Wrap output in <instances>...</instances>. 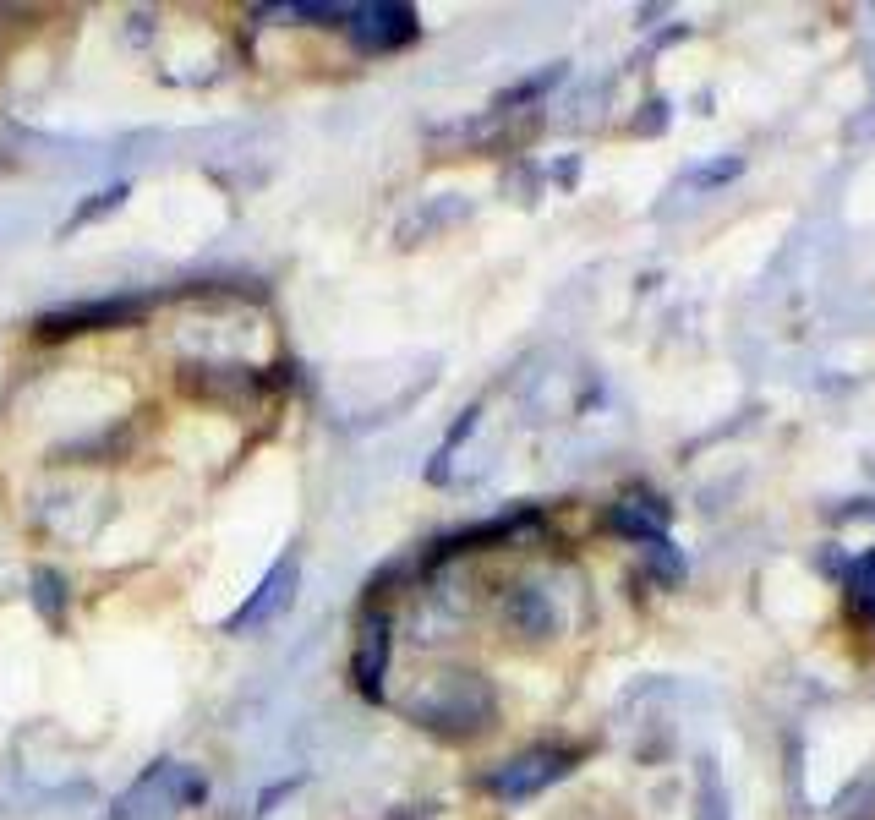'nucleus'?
Segmentation results:
<instances>
[{
	"instance_id": "f257e3e1",
	"label": "nucleus",
	"mask_w": 875,
	"mask_h": 820,
	"mask_svg": "<svg viewBox=\"0 0 875 820\" xmlns=\"http://www.w3.org/2000/svg\"><path fill=\"white\" fill-rule=\"evenodd\" d=\"M197 799H208V782L197 777L192 766L165 760V766H148L143 777L132 782V793L115 804V820H165V815L186 810V804H197Z\"/></svg>"
},
{
	"instance_id": "f03ea898",
	"label": "nucleus",
	"mask_w": 875,
	"mask_h": 820,
	"mask_svg": "<svg viewBox=\"0 0 875 820\" xmlns=\"http://www.w3.org/2000/svg\"><path fill=\"white\" fill-rule=\"evenodd\" d=\"M569 766H575V749H525V755H515L509 766H498L487 777V788L515 804V799H531V793L553 788L558 777H569Z\"/></svg>"
},
{
	"instance_id": "7ed1b4c3",
	"label": "nucleus",
	"mask_w": 875,
	"mask_h": 820,
	"mask_svg": "<svg viewBox=\"0 0 875 820\" xmlns=\"http://www.w3.org/2000/svg\"><path fill=\"white\" fill-rule=\"evenodd\" d=\"M350 39L367 55L400 50V44L416 39V11L411 6H361V11H350Z\"/></svg>"
},
{
	"instance_id": "20e7f679",
	"label": "nucleus",
	"mask_w": 875,
	"mask_h": 820,
	"mask_svg": "<svg viewBox=\"0 0 875 820\" xmlns=\"http://www.w3.org/2000/svg\"><path fill=\"white\" fill-rule=\"evenodd\" d=\"M383 667H389V613H367V624H361V640H356V656H350V678H356L361 695L378 700Z\"/></svg>"
},
{
	"instance_id": "39448f33",
	"label": "nucleus",
	"mask_w": 875,
	"mask_h": 820,
	"mask_svg": "<svg viewBox=\"0 0 875 820\" xmlns=\"http://www.w3.org/2000/svg\"><path fill=\"white\" fill-rule=\"evenodd\" d=\"M296 591V558H285V564H274L268 569V580L252 591V602L241 607L236 618H230V635H241V629H258V624H268V618L279 613V602Z\"/></svg>"
},
{
	"instance_id": "423d86ee",
	"label": "nucleus",
	"mask_w": 875,
	"mask_h": 820,
	"mask_svg": "<svg viewBox=\"0 0 875 820\" xmlns=\"http://www.w3.org/2000/svg\"><path fill=\"white\" fill-rule=\"evenodd\" d=\"M137 318V301H93V307H72V312H55V318L39 323L44 339H61V334H88V328H115Z\"/></svg>"
},
{
	"instance_id": "0eeeda50",
	"label": "nucleus",
	"mask_w": 875,
	"mask_h": 820,
	"mask_svg": "<svg viewBox=\"0 0 875 820\" xmlns=\"http://www.w3.org/2000/svg\"><path fill=\"white\" fill-rule=\"evenodd\" d=\"M662 520H668V509L651 498H629V503H613L608 525L618 536H629V542H662Z\"/></svg>"
},
{
	"instance_id": "6e6552de",
	"label": "nucleus",
	"mask_w": 875,
	"mask_h": 820,
	"mask_svg": "<svg viewBox=\"0 0 875 820\" xmlns=\"http://www.w3.org/2000/svg\"><path fill=\"white\" fill-rule=\"evenodd\" d=\"M504 618L520 629V635H536V640L553 635V624H558L553 607H547V596L536 591V585H515V591L504 596Z\"/></svg>"
},
{
	"instance_id": "1a4fd4ad",
	"label": "nucleus",
	"mask_w": 875,
	"mask_h": 820,
	"mask_svg": "<svg viewBox=\"0 0 875 820\" xmlns=\"http://www.w3.org/2000/svg\"><path fill=\"white\" fill-rule=\"evenodd\" d=\"M695 820H733L728 815V788H722V771H717V760H700V771H695Z\"/></svg>"
},
{
	"instance_id": "9d476101",
	"label": "nucleus",
	"mask_w": 875,
	"mask_h": 820,
	"mask_svg": "<svg viewBox=\"0 0 875 820\" xmlns=\"http://www.w3.org/2000/svg\"><path fill=\"white\" fill-rule=\"evenodd\" d=\"M848 607H854V618H875V558H865V564L854 569V580H848Z\"/></svg>"
},
{
	"instance_id": "9b49d317",
	"label": "nucleus",
	"mask_w": 875,
	"mask_h": 820,
	"mask_svg": "<svg viewBox=\"0 0 875 820\" xmlns=\"http://www.w3.org/2000/svg\"><path fill=\"white\" fill-rule=\"evenodd\" d=\"M33 585H39V591H33V602H39V613L44 618H50V624H61V574H55V569H39V580H33Z\"/></svg>"
},
{
	"instance_id": "f8f14e48",
	"label": "nucleus",
	"mask_w": 875,
	"mask_h": 820,
	"mask_svg": "<svg viewBox=\"0 0 875 820\" xmlns=\"http://www.w3.org/2000/svg\"><path fill=\"white\" fill-rule=\"evenodd\" d=\"M744 170V159L739 154H733V159H717V164H706V170H695L690 175V181L700 186V192H711V186H722V181H733V175H739Z\"/></svg>"
},
{
	"instance_id": "ddd939ff",
	"label": "nucleus",
	"mask_w": 875,
	"mask_h": 820,
	"mask_svg": "<svg viewBox=\"0 0 875 820\" xmlns=\"http://www.w3.org/2000/svg\"><path fill=\"white\" fill-rule=\"evenodd\" d=\"M121 197H126V186H115V192H99L88 208H77V214H72V225H66V230H77V225H88V219H99V214H110V208H121Z\"/></svg>"
}]
</instances>
